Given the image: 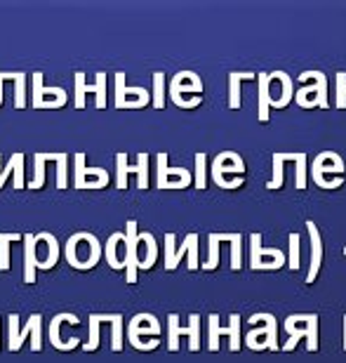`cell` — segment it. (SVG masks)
I'll return each instance as SVG.
<instances>
[{"instance_id": "1", "label": "cell", "mask_w": 346, "mask_h": 363, "mask_svg": "<svg viewBox=\"0 0 346 363\" xmlns=\"http://www.w3.org/2000/svg\"><path fill=\"white\" fill-rule=\"evenodd\" d=\"M66 262L78 272H88V269L97 267L99 257H102V243L95 233L90 231H76L69 236V241L64 245Z\"/></svg>"}, {"instance_id": "2", "label": "cell", "mask_w": 346, "mask_h": 363, "mask_svg": "<svg viewBox=\"0 0 346 363\" xmlns=\"http://www.w3.org/2000/svg\"><path fill=\"white\" fill-rule=\"evenodd\" d=\"M8 325H10V344L8 347H10L12 354L22 352L26 337H31V349H33V352H40L42 349V316L40 314H31L24 328H19V314H10Z\"/></svg>"}, {"instance_id": "3", "label": "cell", "mask_w": 346, "mask_h": 363, "mask_svg": "<svg viewBox=\"0 0 346 363\" xmlns=\"http://www.w3.org/2000/svg\"><path fill=\"white\" fill-rule=\"evenodd\" d=\"M285 330L290 333L288 342L283 344V352H292L299 337L308 340V352H318V316L316 314H292L285 318Z\"/></svg>"}, {"instance_id": "4", "label": "cell", "mask_w": 346, "mask_h": 363, "mask_svg": "<svg viewBox=\"0 0 346 363\" xmlns=\"http://www.w3.org/2000/svg\"><path fill=\"white\" fill-rule=\"evenodd\" d=\"M184 255H189V269L196 272V269L200 267V264H198V233H189V236L184 238L182 248H175V233H165V269L175 272Z\"/></svg>"}, {"instance_id": "5", "label": "cell", "mask_w": 346, "mask_h": 363, "mask_svg": "<svg viewBox=\"0 0 346 363\" xmlns=\"http://www.w3.org/2000/svg\"><path fill=\"white\" fill-rule=\"evenodd\" d=\"M299 81H316V85H308V88H301L297 92V104L301 109H316V104L320 109H327L330 102H327V78L325 73L320 71H304L299 76Z\"/></svg>"}, {"instance_id": "6", "label": "cell", "mask_w": 346, "mask_h": 363, "mask_svg": "<svg viewBox=\"0 0 346 363\" xmlns=\"http://www.w3.org/2000/svg\"><path fill=\"white\" fill-rule=\"evenodd\" d=\"M182 335H189L191 352H198V349H200V316H198V314H191L187 328L179 325L177 314H170L168 316V349L170 352H179V337Z\"/></svg>"}, {"instance_id": "7", "label": "cell", "mask_w": 346, "mask_h": 363, "mask_svg": "<svg viewBox=\"0 0 346 363\" xmlns=\"http://www.w3.org/2000/svg\"><path fill=\"white\" fill-rule=\"evenodd\" d=\"M250 323L252 325L264 323V328H257V330H250V333H247V347L262 352V349H267V342H269L271 352H278V340H276L278 323H276V318L271 316V314H252Z\"/></svg>"}, {"instance_id": "8", "label": "cell", "mask_w": 346, "mask_h": 363, "mask_svg": "<svg viewBox=\"0 0 346 363\" xmlns=\"http://www.w3.org/2000/svg\"><path fill=\"white\" fill-rule=\"evenodd\" d=\"M78 316L76 314H57V316L49 321V328H47V337H49V344H52L54 349H59V352H73V349L80 344V337L76 335H69V337H61V328L64 325H78Z\"/></svg>"}, {"instance_id": "9", "label": "cell", "mask_w": 346, "mask_h": 363, "mask_svg": "<svg viewBox=\"0 0 346 363\" xmlns=\"http://www.w3.org/2000/svg\"><path fill=\"white\" fill-rule=\"evenodd\" d=\"M250 267L259 272V269H281L285 264V255L278 248H262V233H252L250 236Z\"/></svg>"}, {"instance_id": "10", "label": "cell", "mask_w": 346, "mask_h": 363, "mask_svg": "<svg viewBox=\"0 0 346 363\" xmlns=\"http://www.w3.org/2000/svg\"><path fill=\"white\" fill-rule=\"evenodd\" d=\"M210 342H207V347H210V352H219V337L221 335H231V352H238L240 349V316L238 314H231L228 316V328H221L219 325V316L217 314H210Z\"/></svg>"}, {"instance_id": "11", "label": "cell", "mask_w": 346, "mask_h": 363, "mask_svg": "<svg viewBox=\"0 0 346 363\" xmlns=\"http://www.w3.org/2000/svg\"><path fill=\"white\" fill-rule=\"evenodd\" d=\"M151 102L146 88H127L125 73H116V109H144Z\"/></svg>"}, {"instance_id": "12", "label": "cell", "mask_w": 346, "mask_h": 363, "mask_svg": "<svg viewBox=\"0 0 346 363\" xmlns=\"http://www.w3.org/2000/svg\"><path fill=\"white\" fill-rule=\"evenodd\" d=\"M163 328H160V321L153 314H137V316L129 318L127 323V340L134 349H139L141 337H160Z\"/></svg>"}, {"instance_id": "13", "label": "cell", "mask_w": 346, "mask_h": 363, "mask_svg": "<svg viewBox=\"0 0 346 363\" xmlns=\"http://www.w3.org/2000/svg\"><path fill=\"white\" fill-rule=\"evenodd\" d=\"M33 238H36V260H38L40 272H49V269L57 267L59 262L57 236L49 231H40V233H33Z\"/></svg>"}, {"instance_id": "14", "label": "cell", "mask_w": 346, "mask_h": 363, "mask_svg": "<svg viewBox=\"0 0 346 363\" xmlns=\"http://www.w3.org/2000/svg\"><path fill=\"white\" fill-rule=\"evenodd\" d=\"M158 189H187L191 184V172L187 168H170L168 153H158Z\"/></svg>"}, {"instance_id": "15", "label": "cell", "mask_w": 346, "mask_h": 363, "mask_svg": "<svg viewBox=\"0 0 346 363\" xmlns=\"http://www.w3.org/2000/svg\"><path fill=\"white\" fill-rule=\"evenodd\" d=\"M76 189H104L109 184V172L104 168H88L85 153H76Z\"/></svg>"}, {"instance_id": "16", "label": "cell", "mask_w": 346, "mask_h": 363, "mask_svg": "<svg viewBox=\"0 0 346 363\" xmlns=\"http://www.w3.org/2000/svg\"><path fill=\"white\" fill-rule=\"evenodd\" d=\"M95 92L97 97V109H107V73H97V83L88 85L85 83V73H76V109H85V95Z\"/></svg>"}, {"instance_id": "17", "label": "cell", "mask_w": 346, "mask_h": 363, "mask_svg": "<svg viewBox=\"0 0 346 363\" xmlns=\"http://www.w3.org/2000/svg\"><path fill=\"white\" fill-rule=\"evenodd\" d=\"M31 85H33V102H31V107L33 109H54V104L47 100V97H52L54 102H59L61 107L66 104V90L61 88H45L42 85V73L36 71L33 76H31Z\"/></svg>"}, {"instance_id": "18", "label": "cell", "mask_w": 346, "mask_h": 363, "mask_svg": "<svg viewBox=\"0 0 346 363\" xmlns=\"http://www.w3.org/2000/svg\"><path fill=\"white\" fill-rule=\"evenodd\" d=\"M137 222L127 219L125 222V238H127V262H125V281L137 283V272H139V241H137Z\"/></svg>"}, {"instance_id": "19", "label": "cell", "mask_w": 346, "mask_h": 363, "mask_svg": "<svg viewBox=\"0 0 346 363\" xmlns=\"http://www.w3.org/2000/svg\"><path fill=\"white\" fill-rule=\"evenodd\" d=\"M104 257H107L111 269H125L127 262V238L123 231H113L107 238V245H104Z\"/></svg>"}, {"instance_id": "20", "label": "cell", "mask_w": 346, "mask_h": 363, "mask_svg": "<svg viewBox=\"0 0 346 363\" xmlns=\"http://www.w3.org/2000/svg\"><path fill=\"white\" fill-rule=\"evenodd\" d=\"M182 92H196V95H200L203 83H200V78H198V73H194V76H191V71L175 73V78L170 81V97L177 107H179V97H182Z\"/></svg>"}, {"instance_id": "21", "label": "cell", "mask_w": 346, "mask_h": 363, "mask_svg": "<svg viewBox=\"0 0 346 363\" xmlns=\"http://www.w3.org/2000/svg\"><path fill=\"white\" fill-rule=\"evenodd\" d=\"M306 231H308V236H311V267H308L306 283H313L320 272V262H323V241H320L318 224H313V219L306 222Z\"/></svg>"}, {"instance_id": "22", "label": "cell", "mask_w": 346, "mask_h": 363, "mask_svg": "<svg viewBox=\"0 0 346 363\" xmlns=\"http://www.w3.org/2000/svg\"><path fill=\"white\" fill-rule=\"evenodd\" d=\"M24 283H36L38 272V260H36V238L33 233H24Z\"/></svg>"}, {"instance_id": "23", "label": "cell", "mask_w": 346, "mask_h": 363, "mask_svg": "<svg viewBox=\"0 0 346 363\" xmlns=\"http://www.w3.org/2000/svg\"><path fill=\"white\" fill-rule=\"evenodd\" d=\"M15 175V189H24V153H12L10 156V163L5 168H0V189L3 184L8 182V177Z\"/></svg>"}, {"instance_id": "24", "label": "cell", "mask_w": 346, "mask_h": 363, "mask_svg": "<svg viewBox=\"0 0 346 363\" xmlns=\"http://www.w3.org/2000/svg\"><path fill=\"white\" fill-rule=\"evenodd\" d=\"M271 73H257V83H259V104H257V118L259 123L269 121V107H271V95H269V85H271Z\"/></svg>"}, {"instance_id": "25", "label": "cell", "mask_w": 346, "mask_h": 363, "mask_svg": "<svg viewBox=\"0 0 346 363\" xmlns=\"http://www.w3.org/2000/svg\"><path fill=\"white\" fill-rule=\"evenodd\" d=\"M139 245H144V257H139V269L141 272H146V269L153 267V262H156L158 257V245H156V238H153L151 231H139Z\"/></svg>"}, {"instance_id": "26", "label": "cell", "mask_w": 346, "mask_h": 363, "mask_svg": "<svg viewBox=\"0 0 346 363\" xmlns=\"http://www.w3.org/2000/svg\"><path fill=\"white\" fill-rule=\"evenodd\" d=\"M252 78H257V73L233 71L231 76H228V107L240 109V81H252Z\"/></svg>"}, {"instance_id": "27", "label": "cell", "mask_w": 346, "mask_h": 363, "mask_svg": "<svg viewBox=\"0 0 346 363\" xmlns=\"http://www.w3.org/2000/svg\"><path fill=\"white\" fill-rule=\"evenodd\" d=\"M104 323L111 325V349L123 352V330H125L123 314H104Z\"/></svg>"}, {"instance_id": "28", "label": "cell", "mask_w": 346, "mask_h": 363, "mask_svg": "<svg viewBox=\"0 0 346 363\" xmlns=\"http://www.w3.org/2000/svg\"><path fill=\"white\" fill-rule=\"evenodd\" d=\"M271 78L274 81H281L283 83V95L278 97V102H274L271 107H276V109H285L290 102H292V97H294V92H292V78L288 76V73H283V71H276V73H271Z\"/></svg>"}, {"instance_id": "29", "label": "cell", "mask_w": 346, "mask_h": 363, "mask_svg": "<svg viewBox=\"0 0 346 363\" xmlns=\"http://www.w3.org/2000/svg\"><path fill=\"white\" fill-rule=\"evenodd\" d=\"M217 238L219 243H231V269L238 272L243 267V260H240V241H243V236L240 233H217Z\"/></svg>"}, {"instance_id": "30", "label": "cell", "mask_w": 346, "mask_h": 363, "mask_svg": "<svg viewBox=\"0 0 346 363\" xmlns=\"http://www.w3.org/2000/svg\"><path fill=\"white\" fill-rule=\"evenodd\" d=\"M22 238V233H0V272H10V245Z\"/></svg>"}, {"instance_id": "31", "label": "cell", "mask_w": 346, "mask_h": 363, "mask_svg": "<svg viewBox=\"0 0 346 363\" xmlns=\"http://www.w3.org/2000/svg\"><path fill=\"white\" fill-rule=\"evenodd\" d=\"M116 165H118V168H116V187L123 192V189H127V175L137 170V165H134V168L127 165V153H123V151L116 153Z\"/></svg>"}, {"instance_id": "32", "label": "cell", "mask_w": 346, "mask_h": 363, "mask_svg": "<svg viewBox=\"0 0 346 363\" xmlns=\"http://www.w3.org/2000/svg\"><path fill=\"white\" fill-rule=\"evenodd\" d=\"M99 328H102V316L99 314H90V335L88 342L83 344L85 352H97L99 349Z\"/></svg>"}, {"instance_id": "33", "label": "cell", "mask_w": 346, "mask_h": 363, "mask_svg": "<svg viewBox=\"0 0 346 363\" xmlns=\"http://www.w3.org/2000/svg\"><path fill=\"white\" fill-rule=\"evenodd\" d=\"M33 161H36V172H33V180L29 182V189H42L45 187V163H47V158H45V153H36Z\"/></svg>"}, {"instance_id": "34", "label": "cell", "mask_w": 346, "mask_h": 363, "mask_svg": "<svg viewBox=\"0 0 346 363\" xmlns=\"http://www.w3.org/2000/svg\"><path fill=\"white\" fill-rule=\"evenodd\" d=\"M153 107L165 109V73L163 71L153 73Z\"/></svg>"}, {"instance_id": "35", "label": "cell", "mask_w": 346, "mask_h": 363, "mask_svg": "<svg viewBox=\"0 0 346 363\" xmlns=\"http://www.w3.org/2000/svg\"><path fill=\"white\" fill-rule=\"evenodd\" d=\"M207 241H210V255H207V262H203V269H205V272H214L217 264H219V238H217V233H210Z\"/></svg>"}, {"instance_id": "36", "label": "cell", "mask_w": 346, "mask_h": 363, "mask_svg": "<svg viewBox=\"0 0 346 363\" xmlns=\"http://www.w3.org/2000/svg\"><path fill=\"white\" fill-rule=\"evenodd\" d=\"M15 85H17V92H15V107L22 111V109L26 107V73L15 71Z\"/></svg>"}, {"instance_id": "37", "label": "cell", "mask_w": 346, "mask_h": 363, "mask_svg": "<svg viewBox=\"0 0 346 363\" xmlns=\"http://www.w3.org/2000/svg\"><path fill=\"white\" fill-rule=\"evenodd\" d=\"M207 156L205 153H196V189H205L207 187Z\"/></svg>"}, {"instance_id": "38", "label": "cell", "mask_w": 346, "mask_h": 363, "mask_svg": "<svg viewBox=\"0 0 346 363\" xmlns=\"http://www.w3.org/2000/svg\"><path fill=\"white\" fill-rule=\"evenodd\" d=\"M57 189L61 192V189L69 187V177H66V170H69V156H66L64 151L57 153Z\"/></svg>"}, {"instance_id": "39", "label": "cell", "mask_w": 346, "mask_h": 363, "mask_svg": "<svg viewBox=\"0 0 346 363\" xmlns=\"http://www.w3.org/2000/svg\"><path fill=\"white\" fill-rule=\"evenodd\" d=\"M137 189H148V153H139L137 156Z\"/></svg>"}, {"instance_id": "40", "label": "cell", "mask_w": 346, "mask_h": 363, "mask_svg": "<svg viewBox=\"0 0 346 363\" xmlns=\"http://www.w3.org/2000/svg\"><path fill=\"white\" fill-rule=\"evenodd\" d=\"M283 153H274V180L267 184V189L276 192V189L283 187Z\"/></svg>"}, {"instance_id": "41", "label": "cell", "mask_w": 346, "mask_h": 363, "mask_svg": "<svg viewBox=\"0 0 346 363\" xmlns=\"http://www.w3.org/2000/svg\"><path fill=\"white\" fill-rule=\"evenodd\" d=\"M290 260H288V267L292 269V272H297L299 269V233H290Z\"/></svg>"}, {"instance_id": "42", "label": "cell", "mask_w": 346, "mask_h": 363, "mask_svg": "<svg viewBox=\"0 0 346 363\" xmlns=\"http://www.w3.org/2000/svg\"><path fill=\"white\" fill-rule=\"evenodd\" d=\"M297 175H294V187L306 189V153H297Z\"/></svg>"}, {"instance_id": "43", "label": "cell", "mask_w": 346, "mask_h": 363, "mask_svg": "<svg viewBox=\"0 0 346 363\" xmlns=\"http://www.w3.org/2000/svg\"><path fill=\"white\" fill-rule=\"evenodd\" d=\"M335 83H337V100H335V107H337V109H346V73L339 71L337 78H335Z\"/></svg>"}, {"instance_id": "44", "label": "cell", "mask_w": 346, "mask_h": 363, "mask_svg": "<svg viewBox=\"0 0 346 363\" xmlns=\"http://www.w3.org/2000/svg\"><path fill=\"white\" fill-rule=\"evenodd\" d=\"M5 81H15V71H10V73L0 71V107H3V83Z\"/></svg>"}, {"instance_id": "45", "label": "cell", "mask_w": 346, "mask_h": 363, "mask_svg": "<svg viewBox=\"0 0 346 363\" xmlns=\"http://www.w3.org/2000/svg\"><path fill=\"white\" fill-rule=\"evenodd\" d=\"M344 352H346V316H344Z\"/></svg>"}, {"instance_id": "46", "label": "cell", "mask_w": 346, "mask_h": 363, "mask_svg": "<svg viewBox=\"0 0 346 363\" xmlns=\"http://www.w3.org/2000/svg\"><path fill=\"white\" fill-rule=\"evenodd\" d=\"M344 255H346V248H344Z\"/></svg>"}]
</instances>
